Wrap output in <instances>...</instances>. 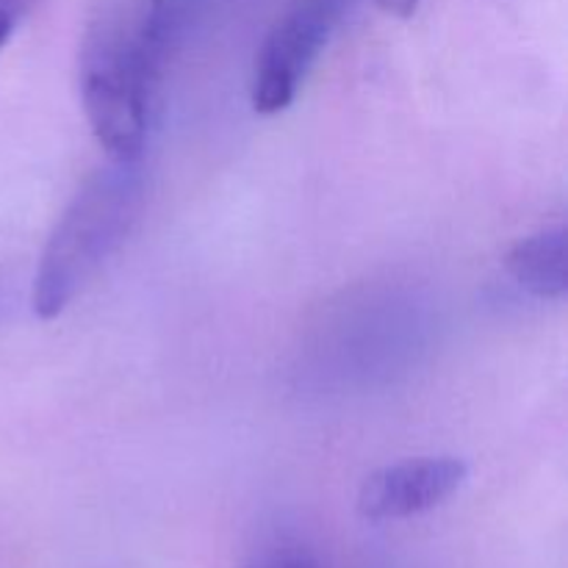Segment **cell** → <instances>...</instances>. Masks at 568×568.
I'll return each mask as SVG.
<instances>
[{"label":"cell","mask_w":568,"mask_h":568,"mask_svg":"<svg viewBox=\"0 0 568 568\" xmlns=\"http://www.w3.org/2000/svg\"><path fill=\"white\" fill-rule=\"evenodd\" d=\"M148 0H105L81 53L87 120L111 161H139L170 55L150 39Z\"/></svg>","instance_id":"1"},{"label":"cell","mask_w":568,"mask_h":568,"mask_svg":"<svg viewBox=\"0 0 568 568\" xmlns=\"http://www.w3.org/2000/svg\"><path fill=\"white\" fill-rule=\"evenodd\" d=\"M144 203L139 161H111L94 172L55 222L33 275L31 305L42 320H55L87 283L122 247Z\"/></svg>","instance_id":"2"},{"label":"cell","mask_w":568,"mask_h":568,"mask_svg":"<svg viewBox=\"0 0 568 568\" xmlns=\"http://www.w3.org/2000/svg\"><path fill=\"white\" fill-rule=\"evenodd\" d=\"M344 0H294L255 55L250 100L258 114H281L297 98L311 67L331 42Z\"/></svg>","instance_id":"3"},{"label":"cell","mask_w":568,"mask_h":568,"mask_svg":"<svg viewBox=\"0 0 568 568\" xmlns=\"http://www.w3.org/2000/svg\"><path fill=\"white\" fill-rule=\"evenodd\" d=\"M469 477V466L449 455L410 458L383 466L364 480L358 491V514L369 521H399L438 508L458 494Z\"/></svg>","instance_id":"4"},{"label":"cell","mask_w":568,"mask_h":568,"mask_svg":"<svg viewBox=\"0 0 568 568\" xmlns=\"http://www.w3.org/2000/svg\"><path fill=\"white\" fill-rule=\"evenodd\" d=\"M510 277L541 300H560L568 292L566 227H547L521 239L505 258Z\"/></svg>","instance_id":"5"},{"label":"cell","mask_w":568,"mask_h":568,"mask_svg":"<svg viewBox=\"0 0 568 568\" xmlns=\"http://www.w3.org/2000/svg\"><path fill=\"white\" fill-rule=\"evenodd\" d=\"M200 0H148V22L164 48H175Z\"/></svg>","instance_id":"6"},{"label":"cell","mask_w":568,"mask_h":568,"mask_svg":"<svg viewBox=\"0 0 568 568\" xmlns=\"http://www.w3.org/2000/svg\"><path fill=\"white\" fill-rule=\"evenodd\" d=\"M244 568H322L303 549H270Z\"/></svg>","instance_id":"7"},{"label":"cell","mask_w":568,"mask_h":568,"mask_svg":"<svg viewBox=\"0 0 568 568\" xmlns=\"http://www.w3.org/2000/svg\"><path fill=\"white\" fill-rule=\"evenodd\" d=\"M33 3L37 0H0V50L9 44V39L14 37V31L26 20Z\"/></svg>","instance_id":"8"},{"label":"cell","mask_w":568,"mask_h":568,"mask_svg":"<svg viewBox=\"0 0 568 568\" xmlns=\"http://www.w3.org/2000/svg\"><path fill=\"white\" fill-rule=\"evenodd\" d=\"M422 0H377V6H381L386 14L392 17H399V20H408V17L416 14V9H419Z\"/></svg>","instance_id":"9"}]
</instances>
